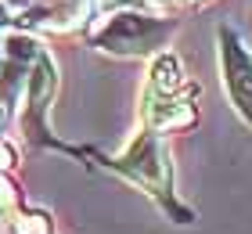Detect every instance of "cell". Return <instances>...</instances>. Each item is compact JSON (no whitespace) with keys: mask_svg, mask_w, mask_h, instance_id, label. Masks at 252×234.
<instances>
[{"mask_svg":"<svg viewBox=\"0 0 252 234\" xmlns=\"http://www.w3.org/2000/svg\"><path fill=\"white\" fill-rule=\"evenodd\" d=\"M173 26L169 22H158V18H148V15H112L108 26L97 33V43L105 51H116V54H144V51H155L162 43Z\"/></svg>","mask_w":252,"mask_h":234,"instance_id":"obj_1","label":"cell"},{"mask_svg":"<svg viewBox=\"0 0 252 234\" xmlns=\"http://www.w3.org/2000/svg\"><path fill=\"white\" fill-rule=\"evenodd\" d=\"M220 58H223V79H227V90L238 104V112L252 123V58L245 54V47L238 43V36L231 29L220 33Z\"/></svg>","mask_w":252,"mask_h":234,"instance_id":"obj_2","label":"cell"},{"mask_svg":"<svg viewBox=\"0 0 252 234\" xmlns=\"http://www.w3.org/2000/svg\"><path fill=\"white\" fill-rule=\"evenodd\" d=\"M119 169H126L133 180H141L152 187V195H162L166 198V162H162V151H158V140L152 134L137 137V144L130 148V155L119 162Z\"/></svg>","mask_w":252,"mask_h":234,"instance_id":"obj_3","label":"cell"},{"mask_svg":"<svg viewBox=\"0 0 252 234\" xmlns=\"http://www.w3.org/2000/svg\"><path fill=\"white\" fill-rule=\"evenodd\" d=\"M0 26H4V7H0Z\"/></svg>","mask_w":252,"mask_h":234,"instance_id":"obj_4","label":"cell"}]
</instances>
